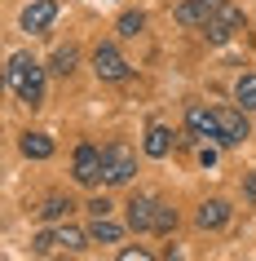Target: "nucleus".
Instances as JSON below:
<instances>
[{"mask_svg":"<svg viewBox=\"0 0 256 261\" xmlns=\"http://www.w3.org/2000/svg\"><path fill=\"white\" fill-rule=\"evenodd\" d=\"M5 75H9V89L18 93V102H27L31 111L44 102V67H40L31 54H14Z\"/></svg>","mask_w":256,"mask_h":261,"instance_id":"nucleus-1","label":"nucleus"},{"mask_svg":"<svg viewBox=\"0 0 256 261\" xmlns=\"http://www.w3.org/2000/svg\"><path fill=\"white\" fill-rule=\"evenodd\" d=\"M133 173H137V155H133V146H124V142H110V146H102V181H106V186H124Z\"/></svg>","mask_w":256,"mask_h":261,"instance_id":"nucleus-2","label":"nucleus"},{"mask_svg":"<svg viewBox=\"0 0 256 261\" xmlns=\"http://www.w3.org/2000/svg\"><path fill=\"white\" fill-rule=\"evenodd\" d=\"M234 31H243V9H239V5H230V0H221V5L212 9V18L203 22V36H208L212 44H225Z\"/></svg>","mask_w":256,"mask_h":261,"instance_id":"nucleus-3","label":"nucleus"},{"mask_svg":"<svg viewBox=\"0 0 256 261\" xmlns=\"http://www.w3.org/2000/svg\"><path fill=\"white\" fill-rule=\"evenodd\" d=\"M216 124H221V146H239V142L252 138V128H247V111L243 107H221L216 111Z\"/></svg>","mask_w":256,"mask_h":261,"instance_id":"nucleus-4","label":"nucleus"},{"mask_svg":"<svg viewBox=\"0 0 256 261\" xmlns=\"http://www.w3.org/2000/svg\"><path fill=\"white\" fill-rule=\"evenodd\" d=\"M71 173H75L80 186H97V181H102V151H97L93 142H80V146H75V164H71Z\"/></svg>","mask_w":256,"mask_h":261,"instance_id":"nucleus-5","label":"nucleus"},{"mask_svg":"<svg viewBox=\"0 0 256 261\" xmlns=\"http://www.w3.org/2000/svg\"><path fill=\"white\" fill-rule=\"evenodd\" d=\"M93 71H97V80H124L128 62H124V54L115 44H97L93 49Z\"/></svg>","mask_w":256,"mask_h":261,"instance_id":"nucleus-6","label":"nucleus"},{"mask_svg":"<svg viewBox=\"0 0 256 261\" xmlns=\"http://www.w3.org/2000/svg\"><path fill=\"white\" fill-rule=\"evenodd\" d=\"M53 18H58V0H31L27 9H22V31L40 36V31L53 27Z\"/></svg>","mask_w":256,"mask_h":261,"instance_id":"nucleus-7","label":"nucleus"},{"mask_svg":"<svg viewBox=\"0 0 256 261\" xmlns=\"http://www.w3.org/2000/svg\"><path fill=\"white\" fill-rule=\"evenodd\" d=\"M216 5H221V0H181V5L173 9V18L181 22V27H199V31H203V22L212 18Z\"/></svg>","mask_w":256,"mask_h":261,"instance_id":"nucleus-8","label":"nucleus"},{"mask_svg":"<svg viewBox=\"0 0 256 261\" xmlns=\"http://www.w3.org/2000/svg\"><path fill=\"white\" fill-rule=\"evenodd\" d=\"M186 133H190V138H221L216 111H208V107H190V111H186Z\"/></svg>","mask_w":256,"mask_h":261,"instance_id":"nucleus-9","label":"nucleus"},{"mask_svg":"<svg viewBox=\"0 0 256 261\" xmlns=\"http://www.w3.org/2000/svg\"><path fill=\"white\" fill-rule=\"evenodd\" d=\"M155 208H159V199L137 195L133 204H128V226H133V230H155Z\"/></svg>","mask_w":256,"mask_h":261,"instance_id":"nucleus-10","label":"nucleus"},{"mask_svg":"<svg viewBox=\"0 0 256 261\" xmlns=\"http://www.w3.org/2000/svg\"><path fill=\"white\" fill-rule=\"evenodd\" d=\"M194 221H199V230H221V226L230 221V204L225 199H208V204H199Z\"/></svg>","mask_w":256,"mask_h":261,"instance_id":"nucleus-11","label":"nucleus"},{"mask_svg":"<svg viewBox=\"0 0 256 261\" xmlns=\"http://www.w3.org/2000/svg\"><path fill=\"white\" fill-rule=\"evenodd\" d=\"M141 151L150 160H163V155L173 151V128H163V124H150L146 128V142H141Z\"/></svg>","mask_w":256,"mask_h":261,"instance_id":"nucleus-12","label":"nucleus"},{"mask_svg":"<svg viewBox=\"0 0 256 261\" xmlns=\"http://www.w3.org/2000/svg\"><path fill=\"white\" fill-rule=\"evenodd\" d=\"M22 155H27V160H49V155H53V138H49V133H27V138H22Z\"/></svg>","mask_w":256,"mask_h":261,"instance_id":"nucleus-13","label":"nucleus"},{"mask_svg":"<svg viewBox=\"0 0 256 261\" xmlns=\"http://www.w3.org/2000/svg\"><path fill=\"white\" fill-rule=\"evenodd\" d=\"M234 102H239L243 111H256V75H252V71L234 80Z\"/></svg>","mask_w":256,"mask_h":261,"instance_id":"nucleus-14","label":"nucleus"},{"mask_svg":"<svg viewBox=\"0 0 256 261\" xmlns=\"http://www.w3.org/2000/svg\"><path fill=\"white\" fill-rule=\"evenodd\" d=\"M120 226H115V221H106V217H97L93 221V230H89V239H93V244H115V239H120Z\"/></svg>","mask_w":256,"mask_h":261,"instance_id":"nucleus-15","label":"nucleus"},{"mask_svg":"<svg viewBox=\"0 0 256 261\" xmlns=\"http://www.w3.org/2000/svg\"><path fill=\"white\" fill-rule=\"evenodd\" d=\"M141 27H146V18L137 14V9H128V14H120V22H115V31H120L124 40H133V36H141Z\"/></svg>","mask_w":256,"mask_h":261,"instance_id":"nucleus-16","label":"nucleus"},{"mask_svg":"<svg viewBox=\"0 0 256 261\" xmlns=\"http://www.w3.org/2000/svg\"><path fill=\"white\" fill-rule=\"evenodd\" d=\"M71 208H75L71 199H62V195H49V199H44V208H40V217H44V221H62Z\"/></svg>","mask_w":256,"mask_h":261,"instance_id":"nucleus-17","label":"nucleus"},{"mask_svg":"<svg viewBox=\"0 0 256 261\" xmlns=\"http://www.w3.org/2000/svg\"><path fill=\"white\" fill-rule=\"evenodd\" d=\"M58 244L67 248V252H80V248L89 244V234H80L75 226H62V230H58Z\"/></svg>","mask_w":256,"mask_h":261,"instance_id":"nucleus-18","label":"nucleus"},{"mask_svg":"<svg viewBox=\"0 0 256 261\" xmlns=\"http://www.w3.org/2000/svg\"><path fill=\"white\" fill-rule=\"evenodd\" d=\"M75 62H80V54H75L71 44L53 54V71H58V75H71V71H75Z\"/></svg>","mask_w":256,"mask_h":261,"instance_id":"nucleus-19","label":"nucleus"},{"mask_svg":"<svg viewBox=\"0 0 256 261\" xmlns=\"http://www.w3.org/2000/svg\"><path fill=\"white\" fill-rule=\"evenodd\" d=\"M155 230H159V234L177 230V208H168V204H159V208H155Z\"/></svg>","mask_w":256,"mask_h":261,"instance_id":"nucleus-20","label":"nucleus"},{"mask_svg":"<svg viewBox=\"0 0 256 261\" xmlns=\"http://www.w3.org/2000/svg\"><path fill=\"white\" fill-rule=\"evenodd\" d=\"M53 248H58V234H49V230L36 234V252H53Z\"/></svg>","mask_w":256,"mask_h":261,"instance_id":"nucleus-21","label":"nucleus"},{"mask_svg":"<svg viewBox=\"0 0 256 261\" xmlns=\"http://www.w3.org/2000/svg\"><path fill=\"white\" fill-rule=\"evenodd\" d=\"M89 213H93V217H106V213H110V204L102 199V195H97V199H89Z\"/></svg>","mask_w":256,"mask_h":261,"instance_id":"nucleus-22","label":"nucleus"},{"mask_svg":"<svg viewBox=\"0 0 256 261\" xmlns=\"http://www.w3.org/2000/svg\"><path fill=\"white\" fill-rule=\"evenodd\" d=\"M146 257H150L146 248H124V252H120V261H146Z\"/></svg>","mask_w":256,"mask_h":261,"instance_id":"nucleus-23","label":"nucleus"},{"mask_svg":"<svg viewBox=\"0 0 256 261\" xmlns=\"http://www.w3.org/2000/svg\"><path fill=\"white\" fill-rule=\"evenodd\" d=\"M199 164H203V168L216 164V146H199Z\"/></svg>","mask_w":256,"mask_h":261,"instance_id":"nucleus-24","label":"nucleus"},{"mask_svg":"<svg viewBox=\"0 0 256 261\" xmlns=\"http://www.w3.org/2000/svg\"><path fill=\"white\" fill-rule=\"evenodd\" d=\"M243 191H247V199H256V173L247 177V186H243Z\"/></svg>","mask_w":256,"mask_h":261,"instance_id":"nucleus-25","label":"nucleus"}]
</instances>
